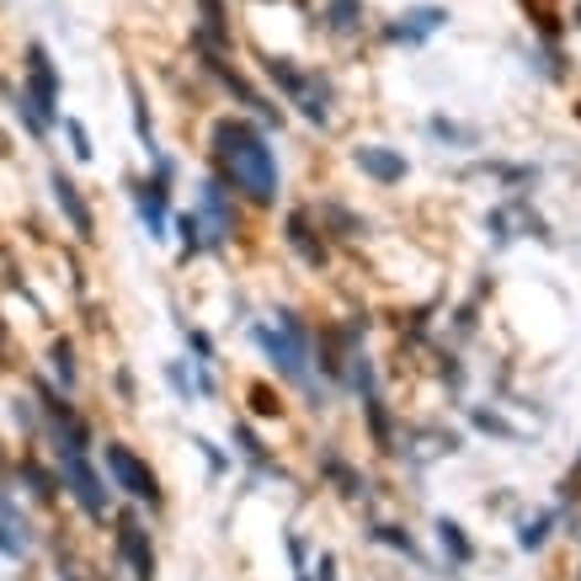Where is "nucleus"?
Returning <instances> with one entry per match:
<instances>
[{"label": "nucleus", "instance_id": "obj_1", "mask_svg": "<svg viewBox=\"0 0 581 581\" xmlns=\"http://www.w3.org/2000/svg\"><path fill=\"white\" fill-rule=\"evenodd\" d=\"M219 145H224V166H230V177L251 192V198H273L277 187V171H273V150L245 128V123H224L219 128Z\"/></svg>", "mask_w": 581, "mask_h": 581}, {"label": "nucleus", "instance_id": "obj_2", "mask_svg": "<svg viewBox=\"0 0 581 581\" xmlns=\"http://www.w3.org/2000/svg\"><path fill=\"white\" fill-rule=\"evenodd\" d=\"M358 166H368V171H373V177H384V182L405 171V166H400L395 155H384V150H358Z\"/></svg>", "mask_w": 581, "mask_h": 581}]
</instances>
